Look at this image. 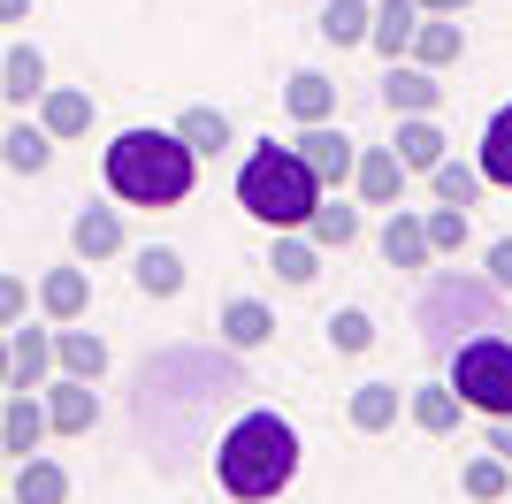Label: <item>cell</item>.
Listing matches in <instances>:
<instances>
[{"label": "cell", "instance_id": "cell-1", "mask_svg": "<svg viewBox=\"0 0 512 504\" xmlns=\"http://www.w3.org/2000/svg\"><path fill=\"white\" fill-rule=\"evenodd\" d=\"M291 474H299V428L283 413H245L230 428V436L214 443V482L230 489L237 504H268V497H283L291 489Z\"/></svg>", "mask_w": 512, "mask_h": 504}, {"label": "cell", "instance_id": "cell-2", "mask_svg": "<svg viewBox=\"0 0 512 504\" xmlns=\"http://www.w3.org/2000/svg\"><path fill=\"white\" fill-rule=\"evenodd\" d=\"M199 176V153L176 130H123L107 146V191L123 207H184Z\"/></svg>", "mask_w": 512, "mask_h": 504}, {"label": "cell", "instance_id": "cell-3", "mask_svg": "<svg viewBox=\"0 0 512 504\" xmlns=\"http://www.w3.org/2000/svg\"><path fill=\"white\" fill-rule=\"evenodd\" d=\"M321 176L306 168L299 146H253L245 153V168H237V207L253 214V222H268V230H306V214L321 207Z\"/></svg>", "mask_w": 512, "mask_h": 504}, {"label": "cell", "instance_id": "cell-4", "mask_svg": "<svg viewBox=\"0 0 512 504\" xmlns=\"http://www.w3.org/2000/svg\"><path fill=\"white\" fill-rule=\"evenodd\" d=\"M451 390L482 420L512 413V336H467V344L451 352Z\"/></svg>", "mask_w": 512, "mask_h": 504}, {"label": "cell", "instance_id": "cell-5", "mask_svg": "<svg viewBox=\"0 0 512 504\" xmlns=\"http://www.w3.org/2000/svg\"><path fill=\"white\" fill-rule=\"evenodd\" d=\"M291 146L306 153V168H314L329 191H344V184H352V168H360V146L337 130V115H329V123H299V138H291Z\"/></svg>", "mask_w": 512, "mask_h": 504}, {"label": "cell", "instance_id": "cell-6", "mask_svg": "<svg viewBox=\"0 0 512 504\" xmlns=\"http://www.w3.org/2000/svg\"><path fill=\"white\" fill-rule=\"evenodd\" d=\"M406 176H413V168L398 161V146H360L352 191H360V207H398V199H406Z\"/></svg>", "mask_w": 512, "mask_h": 504}, {"label": "cell", "instance_id": "cell-7", "mask_svg": "<svg viewBox=\"0 0 512 504\" xmlns=\"http://www.w3.org/2000/svg\"><path fill=\"white\" fill-rule=\"evenodd\" d=\"M444 69H421L406 54V62H390V77H383V107L390 115H436V107H444Z\"/></svg>", "mask_w": 512, "mask_h": 504}, {"label": "cell", "instance_id": "cell-8", "mask_svg": "<svg viewBox=\"0 0 512 504\" xmlns=\"http://www.w3.org/2000/svg\"><path fill=\"white\" fill-rule=\"evenodd\" d=\"M383 260H390V268H406V275H421L428 260H436V245H428V222L406 207V199H398V207H390V222H383Z\"/></svg>", "mask_w": 512, "mask_h": 504}, {"label": "cell", "instance_id": "cell-9", "mask_svg": "<svg viewBox=\"0 0 512 504\" xmlns=\"http://www.w3.org/2000/svg\"><path fill=\"white\" fill-rule=\"evenodd\" d=\"M406 420L421 428V436H459V420H467V398H459L451 382H421V390H406Z\"/></svg>", "mask_w": 512, "mask_h": 504}, {"label": "cell", "instance_id": "cell-10", "mask_svg": "<svg viewBox=\"0 0 512 504\" xmlns=\"http://www.w3.org/2000/svg\"><path fill=\"white\" fill-rule=\"evenodd\" d=\"M413 31H421V0H375V31H367V46H375L383 62H406Z\"/></svg>", "mask_w": 512, "mask_h": 504}, {"label": "cell", "instance_id": "cell-11", "mask_svg": "<svg viewBox=\"0 0 512 504\" xmlns=\"http://www.w3.org/2000/svg\"><path fill=\"white\" fill-rule=\"evenodd\" d=\"M398 413H406V390H398V382H360V390H352V405H344V420H352L360 436H390V428H398Z\"/></svg>", "mask_w": 512, "mask_h": 504}, {"label": "cell", "instance_id": "cell-12", "mask_svg": "<svg viewBox=\"0 0 512 504\" xmlns=\"http://www.w3.org/2000/svg\"><path fill=\"white\" fill-rule=\"evenodd\" d=\"M39 123H46L54 146H62V138H85V130H92V92H77V84H46V92H39Z\"/></svg>", "mask_w": 512, "mask_h": 504}, {"label": "cell", "instance_id": "cell-13", "mask_svg": "<svg viewBox=\"0 0 512 504\" xmlns=\"http://www.w3.org/2000/svg\"><path fill=\"white\" fill-rule=\"evenodd\" d=\"M46 420H54V436H85L92 420H100L92 382L85 375H62V382H54V398H46Z\"/></svg>", "mask_w": 512, "mask_h": 504}, {"label": "cell", "instance_id": "cell-14", "mask_svg": "<svg viewBox=\"0 0 512 504\" xmlns=\"http://www.w3.org/2000/svg\"><path fill=\"white\" fill-rule=\"evenodd\" d=\"M69 245H77V260H115V252H123V214L115 207H85L77 214V222H69Z\"/></svg>", "mask_w": 512, "mask_h": 504}, {"label": "cell", "instance_id": "cell-15", "mask_svg": "<svg viewBox=\"0 0 512 504\" xmlns=\"http://www.w3.org/2000/svg\"><path fill=\"white\" fill-rule=\"evenodd\" d=\"M390 146H398V161H406L413 176H428V168L451 153V138L436 130V115H398V138H390Z\"/></svg>", "mask_w": 512, "mask_h": 504}, {"label": "cell", "instance_id": "cell-16", "mask_svg": "<svg viewBox=\"0 0 512 504\" xmlns=\"http://www.w3.org/2000/svg\"><path fill=\"white\" fill-rule=\"evenodd\" d=\"M283 107H291V123H329V115H337V77H321V69H291Z\"/></svg>", "mask_w": 512, "mask_h": 504}, {"label": "cell", "instance_id": "cell-17", "mask_svg": "<svg viewBox=\"0 0 512 504\" xmlns=\"http://www.w3.org/2000/svg\"><path fill=\"white\" fill-rule=\"evenodd\" d=\"M39 306H46V321H77L92 306V275L85 268H46L39 275Z\"/></svg>", "mask_w": 512, "mask_h": 504}, {"label": "cell", "instance_id": "cell-18", "mask_svg": "<svg viewBox=\"0 0 512 504\" xmlns=\"http://www.w3.org/2000/svg\"><path fill=\"white\" fill-rule=\"evenodd\" d=\"M46 428H54V420H46V405L31 398V390H16V398L0 405V443H8V451H23V459L39 451V436H46Z\"/></svg>", "mask_w": 512, "mask_h": 504}, {"label": "cell", "instance_id": "cell-19", "mask_svg": "<svg viewBox=\"0 0 512 504\" xmlns=\"http://www.w3.org/2000/svg\"><path fill=\"white\" fill-rule=\"evenodd\" d=\"M268 336H276V314H268L260 298H230V306H222V344H230V352H260Z\"/></svg>", "mask_w": 512, "mask_h": 504}, {"label": "cell", "instance_id": "cell-20", "mask_svg": "<svg viewBox=\"0 0 512 504\" xmlns=\"http://www.w3.org/2000/svg\"><path fill=\"white\" fill-rule=\"evenodd\" d=\"M459 54H467L459 16H421V31H413V62H421V69H451Z\"/></svg>", "mask_w": 512, "mask_h": 504}, {"label": "cell", "instance_id": "cell-21", "mask_svg": "<svg viewBox=\"0 0 512 504\" xmlns=\"http://www.w3.org/2000/svg\"><path fill=\"white\" fill-rule=\"evenodd\" d=\"M54 367H62V375L100 382V375H107V336H92V329H54Z\"/></svg>", "mask_w": 512, "mask_h": 504}, {"label": "cell", "instance_id": "cell-22", "mask_svg": "<svg viewBox=\"0 0 512 504\" xmlns=\"http://www.w3.org/2000/svg\"><path fill=\"white\" fill-rule=\"evenodd\" d=\"M268 268H276L291 291H306V283L321 275V245H314L306 230H276V252H268Z\"/></svg>", "mask_w": 512, "mask_h": 504}, {"label": "cell", "instance_id": "cell-23", "mask_svg": "<svg viewBox=\"0 0 512 504\" xmlns=\"http://www.w3.org/2000/svg\"><path fill=\"white\" fill-rule=\"evenodd\" d=\"M39 92H46V54H39V46H8V69H0V100L39 107Z\"/></svg>", "mask_w": 512, "mask_h": 504}, {"label": "cell", "instance_id": "cell-24", "mask_svg": "<svg viewBox=\"0 0 512 504\" xmlns=\"http://www.w3.org/2000/svg\"><path fill=\"white\" fill-rule=\"evenodd\" d=\"M474 161H482V184L512 191V100L490 115V130H482V146H474Z\"/></svg>", "mask_w": 512, "mask_h": 504}, {"label": "cell", "instance_id": "cell-25", "mask_svg": "<svg viewBox=\"0 0 512 504\" xmlns=\"http://www.w3.org/2000/svg\"><path fill=\"white\" fill-rule=\"evenodd\" d=\"M306 237H314L321 252H344V245H360V207H344V199H329V191H321V207L306 214Z\"/></svg>", "mask_w": 512, "mask_h": 504}, {"label": "cell", "instance_id": "cell-26", "mask_svg": "<svg viewBox=\"0 0 512 504\" xmlns=\"http://www.w3.org/2000/svg\"><path fill=\"white\" fill-rule=\"evenodd\" d=\"M459 489H467L474 504H505V497H512V459H497V451H474V459L459 466Z\"/></svg>", "mask_w": 512, "mask_h": 504}, {"label": "cell", "instance_id": "cell-27", "mask_svg": "<svg viewBox=\"0 0 512 504\" xmlns=\"http://www.w3.org/2000/svg\"><path fill=\"white\" fill-rule=\"evenodd\" d=\"M130 275H138V291H146V298H176V291H184V252L146 245L138 260H130Z\"/></svg>", "mask_w": 512, "mask_h": 504}, {"label": "cell", "instance_id": "cell-28", "mask_svg": "<svg viewBox=\"0 0 512 504\" xmlns=\"http://www.w3.org/2000/svg\"><path fill=\"white\" fill-rule=\"evenodd\" d=\"M314 31H321L329 46H367V31H375V8H367V0H329Z\"/></svg>", "mask_w": 512, "mask_h": 504}, {"label": "cell", "instance_id": "cell-29", "mask_svg": "<svg viewBox=\"0 0 512 504\" xmlns=\"http://www.w3.org/2000/svg\"><path fill=\"white\" fill-rule=\"evenodd\" d=\"M428 191H436V199H444V207H474V199H482V161H436L428 168Z\"/></svg>", "mask_w": 512, "mask_h": 504}, {"label": "cell", "instance_id": "cell-30", "mask_svg": "<svg viewBox=\"0 0 512 504\" xmlns=\"http://www.w3.org/2000/svg\"><path fill=\"white\" fill-rule=\"evenodd\" d=\"M176 138H184V146L207 161V153L230 146V115H222V107H184V115H176Z\"/></svg>", "mask_w": 512, "mask_h": 504}, {"label": "cell", "instance_id": "cell-31", "mask_svg": "<svg viewBox=\"0 0 512 504\" xmlns=\"http://www.w3.org/2000/svg\"><path fill=\"white\" fill-rule=\"evenodd\" d=\"M8 352H16V382H8V390H39L46 367H54V336H46V329H16Z\"/></svg>", "mask_w": 512, "mask_h": 504}, {"label": "cell", "instance_id": "cell-32", "mask_svg": "<svg viewBox=\"0 0 512 504\" xmlns=\"http://www.w3.org/2000/svg\"><path fill=\"white\" fill-rule=\"evenodd\" d=\"M0 161L16 168V176H39V168L54 161V138H46V123H16V130H8V146H0Z\"/></svg>", "mask_w": 512, "mask_h": 504}, {"label": "cell", "instance_id": "cell-33", "mask_svg": "<svg viewBox=\"0 0 512 504\" xmlns=\"http://www.w3.org/2000/svg\"><path fill=\"white\" fill-rule=\"evenodd\" d=\"M69 497V474L54 459H23V474H16V504H62Z\"/></svg>", "mask_w": 512, "mask_h": 504}, {"label": "cell", "instance_id": "cell-34", "mask_svg": "<svg viewBox=\"0 0 512 504\" xmlns=\"http://www.w3.org/2000/svg\"><path fill=\"white\" fill-rule=\"evenodd\" d=\"M329 344H337L344 359H360L367 344H375V314H367V306H337V314H329Z\"/></svg>", "mask_w": 512, "mask_h": 504}, {"label": "cell", "instance_id": "cell-35", "mask_svg": "<svg viewBox=\"0 0 512 504\" xmlns=\"http://www.w3.org/2000/svg\"><path fill=\"white\" fill-rule=\"evenodd\" d=\"M421 222H428V245H436V260H444V252H467V237H474V230H467V207H444V199H436Z\"/></svg>", "mask_w": 512, "mask_h": 504}, {"label": "cell", "instance_id": "cell-36", "mask_svg": "<svg viewBox=\"0 0 512 504\" xmlns=\"http://www.w3.org/2000/svg\"><path fill=\"white\" fill-rule=\"evenodd\" d=\"M23 306H31V283H23V275H0V329H16Z\"/></svg>", "mask_w": 512, "mask_h": 504}, {"label": "cell", "instance_id": "cell-37", "mask_svg": "<svg viewBox=\"0 0 512 504\" xmlns=\"http://www.w3.org/2000/svg\"><path fill=\"white\" fill-rule=\"evenodd\" d=\"M490 283L512 298V237H497V245H490Z\"/></svg>", "mask_w": 512, "mask_h": 504}, {"label": "cell", "instance_id": "cell-38", "mask_svg": "<svg viewBox=\"0 0 512 504\" xmlns=\"http://www.w3.org/2000/svg\"><path fill=\"white\" fill-rule=\"evenodd\" d=\"M490 451H497V459H512V413L490 420Z\"/></svg>", "mask_w": 512, "mask_h": 504}, {"label": "cell", "instance_id": "cell-39", "mask_svg": "<svg viewBox=\"0 0 512 504\" xmlns=\"http://www.w3.org/2000/svg\"><path fill=\"white\" fill-rule=\"evenodd\" d=\"M474 0H421V16H467Z\"/></svg>", "mask_w": 512, "mask_h": 504}, {"label": "cell", "instance_id": "cell-40", "mask_svg": "<svg viewBox=\"0 0 512 504\" xmlns=\"http://www.w3.org/2000/svg\"><path fill=\"white\" fill-rule=\"evenodd\" d=\"M31 16V0H0V23H23Z\"/></svg>", "mask_w": 512, "mask_h": 504}, {"label": "cell", "instance_id": "cell-41", "mask_svg": "<svg viewBox=\"0 0 512 504\" xmlns=\"http://www.w3.org/2000/svg\"><path fill=\"white\" fill-rule=\"evenodd\" d=\"M8 382H16V352H8V344H0V390H8Z\"/></svg>", "mask_w": 512, "mask_h": 504}, {"label": "cell", "instance_id": "cell-42", "mask_svg": "<svg viewBox=\"0 0 512 504\" xmlns=\"http://www.w3.org/2000/svg\"><path fill=\"white\" fill-rule=\"evenodd\" d=\"M0 69H8V46H0Z\"/></svg>", "mask_w": 512, "mask_h": 504}, {"label": "cell", "instance_id": "cell-43", "mask_svg": "<svg viewBox=\"0 0 512 504\" xmlns=\"http://www.w3.org/2000/svg\"><path fill=\"white\" fill-rule=\"evenodd\" d=\"M0 451H8V443H0Z\"/></svg>", "mask_w": 512, "mask_h": 504}]
</instances>
